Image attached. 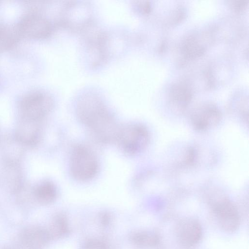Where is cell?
Here are the masks:
<instances>
[{"label": "cell", "instance_id": "5bb4252c", "mask_svg": "<svg viewBox=\"0 0 249 249\" xmlns=\"http://www.w3.org/2000/svg\"><path fill=\"white\" fill-rule=\"evenodd\" d=\"M133 239L136 244L143 247L155 246L159 243L158 237L152 233H138L134 235Z\"/></svg>", "mask_w": 249, "mask_h": 249}, {"label": "cell", "instance_id": "3957f363", "mask_svg": "<svg viewBox=\"0 0 249 249\" xmlns=\"http://www.w3.org/2000/svg\"><path fill=\"white\" fill-rule=\"evenodd\" d=\"M70 170L76 180L88 181L95 177L98 170V163L94 153L82 145L75 146L71 154Z\"/></svg>", "mask_w": 249, "mask_h": 249}, {"label": "cell", "instance_id": "52a82bcc", "mask_svg": "<svg viewBox=\"0 0 249 249\" xmlns=\"http://www.w3.org/2000/svg\"><path fill=\"white\" fill-rule=\"evenodd\" d=\"M222 114L218 107L212 104H205L196 108L190 116L191 124L198 131H205L217 126Z\"/></svg>", "mask_w": 249, "mask_h": 249}, {"label": "cell", "instance_id": "2e32d148", "mask_svg": "<svg viewBox=\"0 0 249 249\" xmlns=\"http://www.w3.org/2000/svg\"><path fill=\"white\" fill-rule=\"evenodd\" d=\"M138 7L140 9V11L144 13H147L150 10V5L146 1H142L141 3H139Z\"/></svg>", "mask_w": 249, "mask_h": 249}, {"label": "cell", "instance_id": "30bf717a", "mask_svg": "<svg viewBox=\"0 0 249 249\" xmlns=\"http://www.w3.org/2000/svg\"><path fill=\"white\" fill-rule=\"evenodd\" d=\"M176 233L181 245L189 248L195 246L200 240L202 230L197 221L192 218H186L178 223Z\"/></svg>", "mask_w": 249, "mask_h": 249}, {"label": "cell", "instance_id": "7a4b0ae2", "mask_svg": "<svg viewBox=\"0 0 249 249\" xmlns=\"http://www.w3.org/2000/svg\"><path fill=\"white\" fill-rule=\"evenodd\" d=\"M54 101L48 93L39 90H31L20 98L19 111L25 119L38 121L47 115L53 109Z\"/></svg>", "mask_w": 249, "mask_h": 249}, {"label": "cell", "instance_id": "8992f818", "mask_svg": "<svg viewBox=\"0 0 249 249\" xmlns=\"http://www.w3.org/2000/svg\"><path fill=\"white\" fill-rule=\"evenodd\" d=\"M211 207L223 230L232 232L237 229L240 223L238 211L229 198L223 196H215L211 202Z\"/></svg>", "mask_w": 249, "mask_h": 249}, {"label": "cell", "instance_id": "5b68a950", "mask_svg": "<svg viewBox=\"0 0 249 249\" xmlns=\"http://www.w3.org/2000/svg\"><path fill=\"white\" fill-rule=\"evenodd\" d=\"M76 112L80 121L88 128L109 112L102 99L91 93H85L79 98Z\"/></svg>", "mask_w": 249, "mask_h": 249}, {"label": "cell", "instance_id": "4fadbf2b", "mask_svg": "<svg viewBox=\"0 0 249 249\" xmlns=\"http://www.w3.org/2000/svg\"><path fill=\"white\" fill-rule=\"evenodd\" d=\"M36 194L42 201L49 203L53 201L56 196V190L54 184L49 181L40 184L37 187Z\"/></svg>", "mask_w": 249, "mask_h": 249}, {"label": "cell", "instance_id": "6da1fadb", "mask_svg": "<svg viewBox=\"0 0 249 249\" xmlns=\"http://www.w3.org/2000/svg\"><path fill=\"white\" fill-rule=\"evenodd\" d=\"M39 4L33 5V8L24 14L15 23L20 37L33 40L43 39L52 34L53 23L41 13Z\"/></svg>", "mask_w": 249, "mask_h": 249}, {"label": "cell", "instance_id": "9a60e30c", "mask_svg": "<svg viewBox=\"0 0 249 249\" xmlns=\"http://www.w3.org/2000/svg\"><path fill=\"white\" fill-rule=\"evenodd\" d=\"M85 249H109L106 244L99 240H91L88 242Z\"/></svg>", "mask_w": 249, "mask_h": 249}, {"label": "cell", "instance_id": "277c9868", "mask_svg": "<svg viewBox=\"0 0 249 249\" xmlns=\"http://www.w3.org/2000/svg\"><path fill=\"white\" fill-rule=\"evenodd\" d=\"M150 139L149 131L144 126L132 124L120 127L116 142L124 152L134 155L145 149Z\"/></svg>", "mask_w": 249, "mask_h": 249}, {"label": "cell", "instance_id": "9c48e42d", "mask_svg": "<svg viewBox=\"0 0 249 249\" xmlns=\"http://www.w3.org/2000/svg\"><path fill=\"white\" fill-rule=\"evenodd\" d=\"M91 23L82 31L88 32V35L85 34L87 45L93 58L92 65L96 66L104 62L107 58V38L103 32L92 28Z\"/></svg>", "mask_w": 249, "mask_h": 249}, {"label": "cell", "instance_id": "7c38bea8", "mask_svg": "<svg viewBox=\"0 0 249 249\" xmlns=\"http://www.w3.org/2000/svg\"><path fill=\"white\" fill-rule=\"evenodd\" d=\"M20 39L15 23L0 22V53L12 49Z\"/></svg>", "mask_w": 249, "mask_h": 249}, {"label": "cell", "instance_id": "ba28073f", "mask_svg": "<svg viewBox=\"0 0 249 249\" xmlns=\"http://www.w3.org/2000/svg\"><path fill=\"white\" fill-rule=\"evenodd\" d=\"M88 128L97 142L108 144L116 142L120 127L109 112Z\"/></svg>", "mask_w": 249, "mask_h": 249}, {"label": "cell", "instance_id": "8fae6325", "mask_svg": "<svg viewBox=\"0 0 249 249\" xmlns=\"http://www.w3.org/2000/svg\"><path fill=\"white\" fill-rule=\"evenodd\" d=\"M192 94L189 88L184 84H176L171 88L170 105L176 112L182 113L190 102Z\"/></svg>", "mask_w": 249, "mask_h": 249}]
</instances>
